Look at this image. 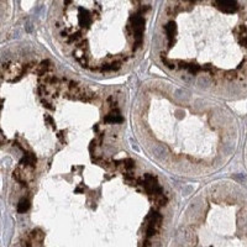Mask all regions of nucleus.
I'll list each match as a JSON object with an SVG mask.
<instances>
[{"label": "nucleus", "mask_w": 247, "mask_h": 247, "mask_svg": "<svg viewBox=\"0 0 247 247\" xmlns=\"http://www.w3.org/2000/svg\"><path fill=\"white\" fill-rule=\"evenodd\" d=\"M241 0H164L153 30L159 67L203 94L247 88V19Z\"/></svg>", "instance_id": "1"}, {"label": "nucleus", "mask_w": 247, "mask_h": 247, "mask_svg": "<svg viewBox=\"0 0 247 247\" xmlns=\"http://www.w3.org/2000/svg\"><path fill=\"white\" fill-rule=\"evenodd\" d=\"M154 0H50L53 32L64 55L83 69L115 73L135 63Z\"/></svg>", "instance_id": "2"}]
</instances>
